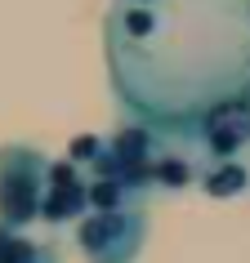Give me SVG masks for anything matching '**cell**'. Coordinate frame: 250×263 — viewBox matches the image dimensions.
Here are the masks:
<instances>
[{
	"instance_id": "obj_1",
	"label": "cell",
	"mask_w": 250,
	"mask_h": 263,
	"mask_svg": "<svg viewBox=\"0 0 250 263\" xmlns=\"http://www.w3.org/2000/svg\"><path fill=\"white\" fill-rule=\"evenodd\" d=\"M103 58L125 121L192 147L197 121L246 94L250 0H108Z\"/></svg>"
},
{
	"instance_id": "obj_2",
	"label": "cell",
	"mask_w": 250,
	"mask_h": 263,
	"mask_svg": "<svg viewBox=\"0 0 250 263\" xmlns=\"http://www.w3.org/2000/svg\"><path fill=\"white\" fill-rule=\"evenodd\" d=\"M49 156L27 143H5L0 147V228L27 232L41 223V205L49 192Z\"/></svg>"
},
{
	"instance_id": "obj_3",
	"label": "cell",
	"mask_w": 250,
	"mask_h": 263,
	"mask_svg": "<svg viewBox=\"0 0 250 263\" xmlns=\"http://www.w3.org/2000/svg\"><path fill=\"white\" fill-rule=\"evenodd\" d=\"M148 205L134 210H90L76 223V250L85 263H139L143 246H148Z\"/></svg>"
},
{
	"instance_id": "obj_4",
	"label": "cell",
	"mask_w": 250,
	"mask_h": 263,
	"mask_svg": "<svg viewBox=\"0 0 250 263\" xmlns=\"http://www.w3.org/2000/svg\"><path fill=\"white\" fill-rule=\"evenodd\" d=\"M192 147L206 161H237L250 147V94L219 98L215 107L197 121Z\"/></svg>"
},
{
	"instance_id": "obj_5",
	"label": "cell",
	"mask_w": 250,
	"mask_h": 263,
	"mask_svg": "<svg viewBox=\"0 0 250 263\" xmlns=\"http://www.w3.org/2000/svg\"><path fill=\"white\" fill-rule=\"evenodd\" d=\"M85 214H90V174L63 156L49 165V192L41 205V223L67 228V223H81Z\"/></svg>"
},
{
	"instance_id": "obj_6",
	"label": "cell",
	"mask_w": 250,
	"mask_h": 263,
	"mask_svg": "<svg viewBox=\"0 0 250 263\" xmlns=\"http://www.w3.org/2000/svg\"><path fill=\"white\" fill-rule=\"evenodd\" d=\"M148 183H152V192H188V187H197V183H201V165L192 161V152H188V147L170 143L166 152L152 161Z\"/></svg>"
},
{
	"instance_id": "obj_7",
	"label": "cell",
	"mask_w": 250,
	"mask_h": 263,
	"mask_svg": "<svg viewBox=\"0 0 250 263\" xmlns=\"http://www.w3.org/2000/svg\"><path fill=\"white\" fill-rule=\"evenodd\" d=\"M197 187H201L206 196H215V201L246 196L250 192V161H246V156H237V161H206Z\"/></svg>"
},
{
	"instance_id": "obj_8",
	"label": "cell",
	"mask_w": 250,
	"mask_h": 263,
	"mask_svg": "<svg viewBox=\"0 0 250 263\" xmlns=\"http://www.w3.org/2000/svg\"><path fill=\"white\" fill-rule=\"evenodd\" d=\"M143 201H148L143 192L125 187L116 179H90V210H134Z\"/></svg>"
},
{
	"instance_id": "obj_9",
	"label": "cell",
	"mask_w": 250,
	"mask_h": 263,
	"mask_svg": "<svg viewBox=\"0 0 250 263\" xmlns=\"http://www.w3.org/2000/svg\"><path fill=\"white\" fill-rule=\"evenodd\" d=\"M45 254V241H31L27 232L0 228V263H36Z\"/></svg>"
},
{
	"instance_id": "obj_10",
	"label": "cell",
	"mask_w": 250,
	"mask_h": 263,
	"mask_svg": "<svg viewBox=\"0 0 250 263\" xmlns=\"http://www.w3.org/2000/svg\"><path fill=\"white\" fill-rule=\"evenodd\" d=\"M103 152H108V139H103V134H81V139L67 143V161H72V165H81V170H90Z\"/></svg>"
},
{
	"instance_id": "obj_11",
	"label": "cell",
	"mask_w": 250,
	"mask_h": 263,
	"mask_svg": "<svg viewBox=\"0 0 250 263\" xmlns=\"http://www.w3.org/2000/svg\"><path fill=\"white\" fill-rule=\"evenodd\" d=\"M36 263H58V250H54V246H45V254H41Z\"/></svg>"
},
{
	"instance_id": "obj_12",
	"label": "cell",
	"mask_w": 250,
	"mask_h": 263,
	"mask_svg": "<svg viewBox=\"0 0 250 263\" xmlns=\"http://www.w3.org/2000/svg\"><path fill=\"white\" fill-rule=\"evenodd\" d=\"M246 94H250V81H246Z\"/></svg>"
}]
</instances>
